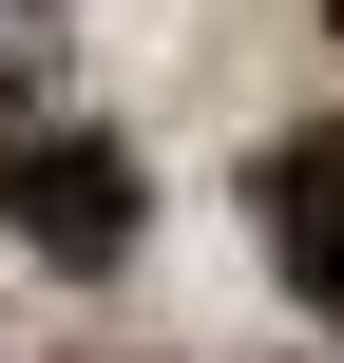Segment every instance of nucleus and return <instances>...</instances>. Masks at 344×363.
Returning <instances> with one entry per match:
<instances>
[{
	"mask_svg": "<svg viewBox=\"0 0 344 363\" xmlns=\"http://www.w3.org/2000/svg\"><path fill=\"white\" fill-rule=\"evenodd\" d=\"M249 211H268V268L344 325V115H326V134H287V153L249 172Z\"/></svg>",
	"mask_w": 344,
	"mask_h": 363,
	"instance_id": "f03ea898",
	"label": "nucleus"
},
{
	"mask_svg": "<svg viewBox=\"0 0 344 363\" xmlns=\"http://www.w3.org/2000/svg\"><path fill=\"white\" fill-rule=\"evenodd\" d=\"M0 134H19V57H0Z\"/></svg>",
	"mask_w": 344,
	"mask_h": 363,
	"instance_id": "7ed1b4c3",
	"label": "nucleus"
},
{
	"mask_svg": "<svg viewBox=\"0 0 344 363\" xmlns=\"http://www.w3.org/2000/svg\"><path fill=\"white\" fill-rule=\"evenodd\" d=\"M134 211H153V191H134L115 134H19V153H0V230H19L38 268H115Z\"/></svg>",
	"mask_w": 344,
	"mask_h": 363,
	"instance_id": "f257e3e1",
	"label": "nucleus"
}]
</instances>
